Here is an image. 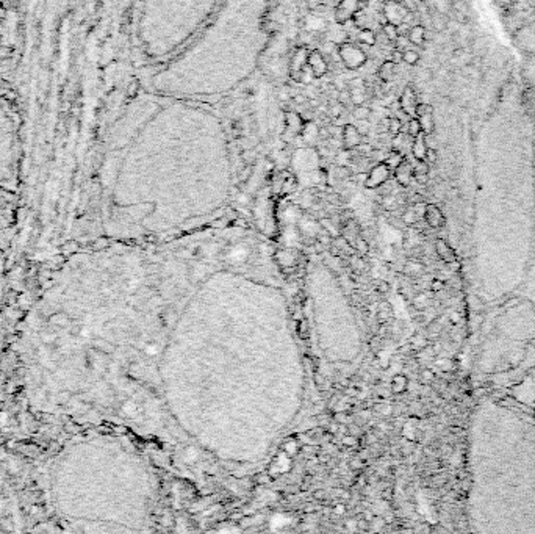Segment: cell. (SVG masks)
<instances>
[{
	"instance_id": "6da1fadb",
	"label": "cell",
	"mask_w": 535,
	"mask_h": 534,
	"mask_svg": "<svg viewBox=\"0 0 535 534\" xmlns=\"http://www.w3.org/2000/svg\"><path fill=\"white\" fill-rule=\"evenodd\" d=\"M14 155L13 124L0 107V181L7 179L11 172Z\"/></svg>"
},
{
	"instance_id": "7a4b0ae2",
	"label": "cell",
	"mask_w": 535,
	"mask_h": 534,
	"mask_svg": "<svg viewBox=\"0 0 535 534\" xmlns=\"http://www.w3.org/2000/svg\"><path fill=\"white\" fill-rule=\"evenodd\" d=\"M338 54H340L341 63L347 69H357L362 64H365V61H366V55L363 54V50L352 42H347V41L338 46Z\"/></svg>"
},
{
	"instance_id": "3957f363",
	"label": "cell",
	"mask_w": 535,
	"mask_h": 534,
	"mask_svg": "<svg viewBox=\"0 0 535 534\" xmlns=\"http://www.w3.org/2000/svg\"><path fill=\"white\" fill-rule=\"evenodd\" d=\"M382 13H384L387 22L394 25H399L402 22L409 24V19L412 17L410 10L404 4L398 2V0H385L384 5H382Z\"/></svg>"
},
{
	"instance_id": "277c9868",
	"label": "cell",
	"mask_w": 535,
	"mask_h": 534,
	"mask_svg": "<svg viewBox=\"0 0 535 534\" xmlns=\"http://www.w3.org/2000/svg\"><path fill=\"white\" fill-rule=\"evenodd\" d=\"M390 175H391V168L385 162H379L369 171L365 185H366V188H379V187H382L384 184L388 182Z\"/></svg>"
},
{
	"instance_id": "5b68a950",
	"label": "cell",
	"mask_w": 535,
	"mask_h": 534,
	"mask_svg": "<svg viewBox=\"0 0 535 534\" xmlns=\"http://www.w3.org/2000/svg\"><path fill=\"white\" fill-rule=\"evenodd\" d=\"M360 8H362L360 0H340L334 14L337 24H346L347 20H352L355 14L360 11Z\"/></svg>"
},
{
	"instance_id": "8992f818",
	"label": "cell",
	"mask_w": 535,
	"mask_h": 534,
	"mask_svg": "<svg viewBox=\"0 0 535 534\" xmlns=\"http://www.w3.org/2000/svg\"><path fill=\"white\" fill-rule=\"evenodd\" d=\"M307 66L312 71L315 79H321L322 75H325L327 71H329V64H327L324 55L319 52V50H312V52H309Z\"/></svg>"
},
{
	"instance_id": "52a82bcc",
	"label": "cell",
	"mask_w": 535,
	"mask_h": 534,
	"mask_svg": "<svg viewBox=\"0 0 535 534\" xmlns=\"http://www.w3.org/2000/svg\"><path fill=\"white\" fill-rule=\"evenodd\" d=\"M418 102H420V99H418V96H416V93H415V90H413L412 86H407V88L402 91L401 97H399V107H401V110L405 112L410 118L415 116V110H416Z\"/></svg>"
},
{
	"instance_id": "ba28073f",
	"label": "cell",
	"mask_w": 535,
	"mask_h": 534,
	"mask_svg": "<svg viewBox=\"0 0 535 534\" xmlns=\"http://www.w3.org/2000/svg\"><path fill=\"white\" fill-rule=\"evenodd\" d=\"M341 146L343 149H347V150H352L355 149L357 146H359L362 141H363V135L357 130V127L354 124H346L344 129L341 132Z\"/></svg>"
},
{
	"instance_id": "9c48e42d",
	"label": "cell",
	"mask_w": 535,
	"mask_h": 534,
	"mask_svg": "<svg viewBox=\"0 0 535 534\" xmlns=\"http://www.w3.org/2000/svg\"><path fill=\"white\" fill-rule=\"evenodd\" d=\"M394 179L401 187H409L413 181V165L404 159L396 168H394Z\"/></svg>"
},
{
	"instance_id": "30bf717a",
	"label": "cell",
	"mask_w": 535,
	"mask_h": 534,
	"mask_svg": "<svg viewBox=\"0 0 535 534\" xmlns=\"http://www.w3.org/2000/svg\"><path fill=\"white\" fill-rule=\"evenodd\" d=\"M424 221L429 227L432 229H440L445 226L446 219H445V215L441 212V209L435 204H427L426 206V212H424Z\"/></svg>"
},
{
	"instance_id": "8fae6325",
	"label": "cell",
	"mask_w": 535,
	"mask_h": 534,
	"mask_svg": "<svg viewBox=\"0 0 535 534\" xmlns=\"http://www.w3.org/2000/svg\"><path fill=\"white\" fill-rule=\"evenodd\" d=\"M307 60H309L307 49H299V50H296V52L293 54V58H291V77L294 80H300V74H302L305 64H307Z\"/></svg>"
},
{
	"instance_id": "7c38bea8",
	"label": "cell",
	"mask_w": 535,
	"mask_h": 534,
	"mask_svg": "<svg viewBox=\"0 0 535 534\" xmlns=\"http://www.w3.org/2000/svg\"><path fill=\"white\" fill-rule=\"evenodd\" d=\"M435 252L437 256L445 262V263H455L457 262V254L452 249V246L443 240V238H437L435 240Z\"/></svg>"
},
{
	"instance_id": "4fadbf2b",
	"label": "cell",
	"mask_w": 535,
	"mask_h": 534,
	"mask_svg": "<svg viewBox=\"0 0 535 534\" xmlns=\"http://www.w3.org/2000/svg\"><path fill=\"white\" fill-rule=\"evenodd\" d=\"M427 150H429V146H427V143H426V135H424V134H420L416 138H413V143H412V155L415 157V160H426Z\"/></svg>"
},
{
	"instance_id": "5bb4252c",
	"label": "cell",
	"mask_w": 535,
	"mask_h": 534,
	"mask_svg": "<svg viewBox=\"0 0 535 534\" xmlns=\"http://www.w3.org/2000/svg\"><path fill=\"white\" fill-rule=\"evenodd\" d=\"M407 38H409V41L413 44V46H424L426 42V27H423L421 24H415L410 27L409 30V35H407Z\"/></svg>"
},
{
	"instance_id": "9a60e30c",
	"label": "cell",
	"mask_w": 535,
	"mask_h": 534,
	"mask_svg": "<svg viewBox=\"0 0 535 534\" xmlns=\"http://www.w3.org/2000/svg\"><path fill=\"white\" fill-rule=\"evenodd\" d=\"M327 36H329L330 42H334L337 46L346 42V39H347V33H346V29L343 27V24H337L335 27H330L327 32Z\"/></svg>"
},
{
	"instance_id": "2e32d148",
	"label": "cell",
	"mask_w": 535,
	"mask_h": 534,
	"mask_svg": "<svg viewBox=\"0 0 535 534\" xmlns=\"http://www.w3.org/2000/svg\"><path fill=\"white\" fill-rule=\"evenodd\" d=\"M409 383H410L409 377H407L405 374H401V373H399V374H394V376H393L390 389H391V392H393L394 395H402V393L407 392V389H409Z\"/></svg>"
},
{
	"instance_id": "e0dca14e",
	"label": "cell",
	"mask_w": 535,
	"mask_h": 534,
	"mask_svg": "<svg viewBox=\"0 0 535 534\" xmlns=\"http://www.w3.org/2000/svg\"><path fill=\"white\" fill-rule=\"evenodd\" d=\"M394 74H396V63L393 60H387V61H384L380 64V68H379V79L382 82L393 80Z\"/></svg>"
},
{
	"instance_id": "ac0fdd59",
	"label": "cell",
	"mask_w": 535,
	"mask_h": 534,
	"mask_svg": "<svg viewBox=\"0 0 535 534\" xmlns=\"http://www.w3.org/2000/svg\"><path fill=\"white\" fill-rule=\"evenodd\" d=\"M415 118H418V121H420V124H421V129H423V134H424V135L434 134V130H435L434 112H429V113H424V115H420V116H415Z\"/></svg>"
},
{
	"instance_id": "d6986e66",
	"label": "cell",
	"mask_w": 535,
	"mask_h": 534,
	"mask_svg": "<svg viewBox=\"0 0 535 534\" xmlns=\"http://www.w3.org/2000/svg\"><path fill=\"white\" fill-rule=\"evenodd\" d=\"M277 262H278V265L280 266H284V268H290V266H294V263H296V257H294V254L291 252V251H287V249H284V251H280V252H277Z\"/></svg>"
},
{
	"instance_id": "ffe728a7",
	"label": "cell",
	"mask_w": 535,
	"mask_h": 534,
	"mask_svg": "<svg viewBox=\"0 0 535 534\" xmlns=\"http://www.w3.org/2000/svg\"><path fill=\"white\" fill-rule=\"evenodd\" d=\"M404 273L407 276H412V277H418L424 273V265L418 260H409L405 265H404Z\"/></svg>"
},
{
	"instance_id": "44dd1931",
	"label": "cell",
	"mask_w": 535,
	"mask_h": 534,
	"mask_svg": "<svg viewBox=\"0 0 535 534\" xmlns=\"http://www.w3.org/2000/svg\"><path fill=\"white\" fill-rule=\"evenodd\" d=\"M357 41L365 46H374L376 44V33L371 29H360L357 33Z\"/></svg>"
},
{
	"instance_id": "7402d4cb",
	"label": "cell",
	"mask_w": 535,
	"mask_h": 534,
	"mask_svg": "<svg viewBox=\"0 0 535 534\" xmlns=\"http://www.w3.org/2000/svg\"><path fill=\"white\" fill-rule=\"evenodd\" d=\"M371 115H373L371 108L366 107V105H363V104L355 105L354 110H352V118H354L355 121H368V119L371 118Z\"/></svg>"
},
{
	"instance_id": "603a6c76",
	"label": "cell",
	"mask_w": 535,
	"mask_h": 534,
	"mask_svg": "<svg viewBox=\"0 0 535 534\" xmlns=\"http://www.w3.org/2000/svg\"><path fill=\"white\" fill-rule=\"evenodd\" d=\"M409 345H410L412 349H415V351H424V349L429 346V339H427L426 336H423V334H415V336L410 339Z\"/></svg>"
},
{
	"instance_id": "cb8c5ba5",
	"label": "cell",
	"mask_w": 535,
	"mask_h": 534,
	"mask_svg": "<svg viewBox=\"0 0 535 534\" xmlns=\"http://www.w3.org/2000/svg\"><path fill=\"white\" fill-rule=\"evenodd\" d=\"M430 24H432V27H434L437 32H443V30L446 29L448 20H446V17H445L441 13L435 11V13L430 14Z\"/></svg>"
},
{
	"instance_id": "d4e9b609",
	"label": "cell",
	"mask_w": 535,
	"mask_h": 534,
	"mask_svg": "<svg viewBox=\"0 0 535 534\" xmlns=\"http://www.w3.org/2000/svg\"><path fill=\"white\" fill-rule=\"evenodd\" d=\"M405 132L409 134L412 138H416L420 134H423V129H421V124L418 121V118H410L409 121H407V127H405Z\"/></svg>"
},
{
	"instance_id": "484cf974",
	"label": "cell",
	"mask_w": 535,
	"mask_h": 534,
	"mask_svg": "<svg viewBox=\"0 0 535 534\" xmlns=\"http://www.w3.org/2000/svg\"><path fill=\"white\" fill-rule=\"evenodd\" d=\"M382 32H384L385 38H387V39H388L391 44H394V42H396V39L399 38V33H398V25H394V24L385 22V24H384V27H382Z\"/></svg>"
},
{
	"instance_id": "4316f807",
	"label": "cell",
	"mask_w": 535,
	"mask_h": 534,
	"mask_svg": "<svg viewBox=\"0 0 535 534\" xmlns=\"http://www.w3.org/2000/svg\"><path fill=\"white\" fill-rule=\"evenodd\" d=\"M404 159H405V155L402 154V152H399V150H394V149H393V150L390 152V154L385 157V160H384V162H385V163H387V165L391 168V171H394V168H396V166H398V165H399V163H401Z\"/></svg>"
},
{
	"instance_id": "83f0119b",
	"label": "cell",
	"mask_w": 535,
	"mask_h": 534,
	"mask_svg": "<svg viewBox=\"0 0 535 534\" xmlns=\"http://www.w3.org/2000/svg\"><path fill=\"white\" fill-rule=\"evenodd\" d=\"M402 61L405 64L415 66L420 61V54L416 52L415 49H405V50H402Z\"/></svg>"
},
{
	"instance_id": "f1b7e54d",
	"label": "cell",
	"mask_w": 535,
	"mask_h": 534,
	"mask_svg": "<svg viewBox=\"0 0 535 534\" xmlns=\"http://www.w3.org/2000/svg\"><path fill=\"white\" fill-rule=\"evenodd\" d=\"M401 132H402V121H401L399 118H396V116H391V118L388 119V134L393 135V137H396V135H399Z\"/></svg>"
},
{
	"instance_id": "f546056e",
	"label": "cell",
	"mask_w": 535,
	"mask_h": 534,
	"mask_svg": "<svg viewBox=\"0 0 535 534\" xmlns=\"http://www.w3.org/2000/svg\"><path fill=\"white\" fill-rule=\"evenodd\" d=\"M341 443H343V447H347V448H357V447H360V437L352 436V434H344V436H341Z\"/></svg>"
},
{
	"instance_id": "4dcf8cb0",
	"label": "cell",
	"mask_w": 535,
	"mask_h": 534,
	"mask_svg": "<svg viewBox=\"0 0 535 534\" xmlns=\"http://www.w3.org/2000/svg\"><path fill=\"white\" fill-rule=\"evenodd\" d=\"M321 226L324 227V231H325L327 234L332 235L334 238H335V237H338V234H340V229L334 226V221H330V219H321Z\"/></svg>"
},
{
	"instance_id": "1f68e13d",
	"label": "cell",
	"mask_w": 535,
	"mask_h": 534,
	"mask_svg": "<svg viewBox=\"0 0 535 534\" xmlns=\"http://www.w3.org/2000/svg\"><path fill=\"white\" fill-rule=\"evenodd\" d=\"M418 219H420V216H418V213L415 212L413 207L407 209V210L404 212V215H402V221H404L405 224H415Z\"/></svg>"
},
{
	"instance_id": "d6a6232c",
	"label": "cell",
	"mask_w": 535,
	"mask_h": 534,
	"mask_svg": "<svg viewBox=\"0 0 535 534\" xmlns=\"http://www.w3.org/2000/svg\"><path fill=\"white\" fill-rule=\"evenodd\" d=\"M420 379H421V383H424V384H432L437 379V374H435V371H432L429 368H424L420 373Z\"/></svg>"
},
{
	"instance_id": "836d02e7",
	"label": "cell",
	"mask_w": 535,
	"mask_h": 534,
	"mask_svg": "<svg viewBox=\"0 0 535 534\" xmlns=\"http://www.w3.org/2000/svg\"><path fill=\"white\" fill-rule=\"evenodd\" d=\"M335 172H337L338 179H343V181H346V179H349V177H352V171H351V168H349L347 165H338Z\"/></svg>"
},
{
	"instance_id": "e575fe53",
	"label": "cell",
	"mask_w": 535,
	"mask_h": 534,
	"mask_svg": "<svg viewBox=\"0 0 535 534\" xmlns=\"http://www.w3.org/2000/svg\"><path fill=\"white\" fill-rule=\"evenodd\" d=\"M374 411L380 415L384 417H390L393 415V406H388V404H379V406H374Z\"/></svg>"
},
{
	"instance_id": "d590c367",
	"label": "cell",
	"mask_w": 535,
	"mask_h": 534,
	"mask_svg": "<svg viewBox=\"0 0 535 534\" xmlns=\"http://www.w3.org/2000/svg\"><path fill=\"white\" fill-rule=\"evenodd\" d=\"M284 451L288 454V456H294L297 451H299V443H297V440H288L285 445H284Z\"/></svg>"
},
{
	"instance_id": "8d00e7d4",
	"label": "cell",
	"mask_w": 535,
	"mask_h": 534,
	"mask_svg": "<svg viewBox=\"0 0 535 534\" xmlns=\"http://www.w3.org/2000/svg\"><path fill=\"white\" fill-rule=\"evenodd\" d=\"M363 467H365V462H363V459H362L360 456L352 457V459L349 461V469H351V470L359 472V470H362Z\"/></svg>"
},
{
	"instance_id": "74e56055",
	"label": "cell",
	"mask_w": 535,
	"mask_h": 534,
	"mask_svg": "<svg viewBox=\"0 0 535 534\" xmlns=\"http://www.w3.org/2000/svg\"><path fill=\"white\" fill-rule=\"evenodd\" d=\"M329 113H330V116H334V118H340V116L344 113V105H343V104H340L338 100H337V104L330 107Z\"/></svg>"
},
{
	"instance_id": "f35d334b",
	"label": "cell",
	"mask_w": 535,
	"mask_h": 534,
	"mask_svg": "<svg viewBox=\"0 0 535 534\" xmlns=\"http://www.w3.org/2000/svg\"><path fill=\"white\" fill-rule=\"evenodd\" d=\"M354 248H355V251L360 252V256H365V254L368 252V243H366V240H363V238H357Z\"/></svg>"
},
{
	"instance_id": "ab89813d",
	"label": "cell",
	"mask_w": 535,
	"mask_h": 534,
	"mask_svg": "<svg viewBox=\"0 0 535 534\" xmlns=\"http://www.w3.org/2000/svg\"><path fill=\"white\" fill-rule=\"evenodd\" d=\"M272 481H274V478H272L269 473H260V475L257 476V484H260V486L272 484Z\"/></svg>"
},
{
	"instance_id": "60d3db41",
	"label": "cell",
	"mask_w": 535,
	"mask_h": 534,
	"mask_svg": "<svg viewBox=\"0 0 535 534\" xmlns=\"http://www.w3.org/2000/svg\"><path fill=\"white\" fill-rule=\"evenodd\" d=\"M391 315H393V310H382V309H379V312H377V320H379L380 324H384V323H387V321L391 318Z\"/></svg>"
},
{
	"instance_id": "b9f144b4",
	"label": "cell",
	"mask_w": 535,
	"mask_h": 534,
	"mask_svg": "<svg viewBox=\"0 0 535 534\" xmlns=\"http://www.w3.org/2000/svg\"><path fill=\"white\" fill-rule=\"evenodd\" d=\"M445 288V281H441V279H434V281L430 282V290L434 293H438Z\"/></svg>"
},
{
	"instance_id": "7bdbcfd3",
	"label": "cell",
	"mask_w": 535,
	"mask_h": 534,
	"mask_svg": "<svg viewBox=\"0 0 535 534\" xmlns=\"http://www.w3.org/2000/svg\"><path fill=\"white\" fill-rule=\"evenodd\" d=\"M334 420L335 421H338V423H349V420H351V417L346 414V411H338V412H335L334 414Z\"/></svg>"
},
{
	"instance_id": "ee69618b",
	"label": "cell",
	"mask_w": 535,
	"mask_h": 534,
	"mask_svg": "<svg viewBox=\"0 0 535 534\" xmlns=\"http://www.w3.org/2000/svg\"><path fill=\"white\" fill-rule=\"evenodd\" d=\"M357 529H360V531H369V529H371V522L366 520L365 517H360L359 520H357Z\"/></svg>"
},
{
	"instance_id": "f6af8a7d",
	"label": "cell",
	"mask_w": 535,
	"mask_h": 534,
	"mask_svg": "<svg viewBox=\"0 0 535 534\" xmlns=\"http://www.w3.org/2000/svg\"><path fill=\"white\" fill-rule=\"evenodd\" d=\"M357 130H359L363 137L369 132V122L368 121H357Z\"/></svg>"
},
{
	"instance_id": "bcb514c9",
	"label": "cell",
	"mask_w": 535,
	"mask_h": 534,
	"mask_svg": "<svg viewBox=\"0 0 535 534\" xmlns=\"http://www.w3.org/2000/svg\"><path fill=\"white\" fill-rule=\"evenodd\" d=\"M376 290H377L379 293H382V295H385V293H388L390 285H388L387 281H376Z\"/></svg>"
},
{
	"instance_id": "7dc6e473",
	"label": "cell",
	"mask_w": 535,
	"mask_h": 534,
	"mask_svg": "<svg viewBox=\"0 0 535 534\" xmlns=\"http://www.w3.org/2000/svg\"><path fill=\"white\" fill-rule=\"evenodd\" d=\"M347 434H352V436H357V437L363 436L360 426H359V425H354V423H352V425H347Z\"/></svg>"
},
{
	"instance_id": "c3c4849f",
	"label": "cell",
	"mask_w": 535,
	"mask_h": 534,
	"mask_svg": "<svg viewBox=\"0 0 535 534\" xmlns=\"http://www.w3.org/2000/svg\"><path fill=\"white\" fill-rule=\"evenodd\" d=\"M424 162H427L429 165H434L435 162H437V152H435V149H430L429 147V150H427V155H426V160Z\"/></svg>"
},
{
	"instance_id": "681fc988",
	"label": "cell",
	"mask_w": 535,
	"mask_h": 534,
	"mask_svg": "<svg viewBox=\"0 0 535 534\" xmlns=\"http://www.w3.org/2000/svg\"><path fill=\"white\" fill-rule=\"evenodd\" d=\"M322 4H324V0H305V5H307L310 10H318Z\"/></svg>"
},
{
	"instance_id": "f907efd6",
	"label": "cell",
	"mask_w": 535,
	"mask_h": 534,
	"mask_svg": "<svg viewBox=\"0 0 535 534\" xmlns=\"http://www.w3.org/2000/svg\"><path fill=\"white\" fill-rule=\"evenodd\" d=\"M380 343H382V340H380V336H376V337H373V339H371V342H369L371 351H373V352H376V351L379 349Z\"/></svg>"
},
{
	"instance_id": "816d5d0a",
	"label": "cell",
	"mask_w": 535,
	"mask_h": 534,
	"mask_svg": "<svg viewBox=\"0 0 535 534\" xmlns=\"http://www.w3.org/2000/svg\"><path fill=\"white\" fill-rule=\"evenodd\" d=\"M346 509H347L346 504H337L335 509H334V514H335V516H344V514H346Z\"/></svg>"
},
{
	"instance_id": "f5cc1de1",
	"label": "cell",
	"mask_w": 535,
	"mask_h": 534,
	"mask_svg": "<svg viewBox=\"0 0 535 534\" xmlns=\"http://www.w3.org/2000/svg\"><path fill=\"white\" fill-rule=\"evenodd\" d=\"M293 102L294 104H304V102H307V96H304V94H296V96H293Z\"/></svg>"
},
{
	"instance_id": "db71d44e",
	"label": "cell",
	"mask_w": 535,
	"mask_h": 534,
	"mask_svg": "<svg viewBox=\"0 0 535 534\" xmlns=\"http://www.w3.org/2000/svg\"><path fill=\"white\" fill-rule=\"evenodd\" d=\"M161 523H163L165 526H172V525H174V519H172L171 516H166V514H165V516L161 517Z\"/></svg>"
},
{
	"instance_id": "11a10c76",
	"label": "cell",
	"mask_w": 535,
	"mask_h": 534,
	"mask_svg": "<svg viewBox=\"0 0 535 534\" xmlns=\"http://www.w3.org/2000/svg\"><path fill=\"white\" fill-rule=\"evenodd\" d=\"M228 222H230V221H228V218H221L219 221L213 222V226L215 227H225V226H228Z\"/></svg>"
},
{
	"instance_id": "9f6ffc18",
	"label": "cell",
	"mask_w": 535,
	"mask_h": 534,
	"mask_svg": "<svg viewBox=\"0 0 535 534\" xmlns=\"http://www.w3.org/2000/svg\"><path fill=\"white\" fill-rule=\"evenodd\" d=\"M313 249H315V252L322 254V252H324V249H325V246H324V244H321L319 241H316V243L313 244Z\"/></svg>"
},
{
	"instance_id": "6f0895ef",
	"label": "cell",
	"mask_w": 535,
	"mask_h": 534,
	"mask_svg": "<svg viewBox=\"0 0 535 534\" xmlns=\"http://www.w3.org/2000/svg\"><path fill=\"white\" fill-rule=\"evenodd\" d=\"M313 497H315L316 500H322V498L325 497V491H322V489L315 491V492H313Z\"/></svg>"
},
{
	"instance_id": "680465c9",
	"label": "cell",
	"mask_w": 535,
	"mask_h": 534,
	"mask_svg": "<svg viewBox=\"0 0 535 534\" xmlns=\"http://www.w3.org/2000/svg\"><path fill=\"white\" fill-rule=\"evenodd\" d=\"M324 381H325V379H324V376H322V374H319V373H316V374H315V383L318 384V387H319L321 384H324Z\"/></svg>"
},
{
	"instance_id": "91938a15",
	"label": "cell",
	"mask_w": 535,
	"mask_h": 534,
	"mask_svg": "<svg viewBox=\"0 0 535 534\" xmlns=\"http://www.w3.org/2000/svg\"><path fill=\"white\" fill-rule=\"evenodd\" d=\"M363 517H365L366 520H369V522H371V520H373L376 516H374V513H373V511H369V509H368V511H365V513H363Z\"/></svg>"
},
{
	"instance_id": "94428289",
	"label": "cell",
	"mask_w": 535,
	"mask_h": 534,
	"mask_svg": "<svg viewBox=\"0 0 535 534\" xmlns=\"http://www.w3.org/2000/svg\"><path fill=\"white\" fill-rule=\"evenodd\" d=\"M382 497H384L385 500H390L391 498V489H387V491L382 492Z\"/></svg>"
},
{
	"instance_id": "6125c7cd",
	"label": "cell",
	"mask_w": 535,
	"mask_h": 534,
	"mask_svg": "<svg viewBox=\"0 0 535 534\" xmlns=\"http://www.w3.org/2000/svg\"><path fill=\"white\" fill-rule=\"evenodd\" d=\"M360 2H362V4H365V2H368V0H360Z\"/></svg>"
}]
</instances>
